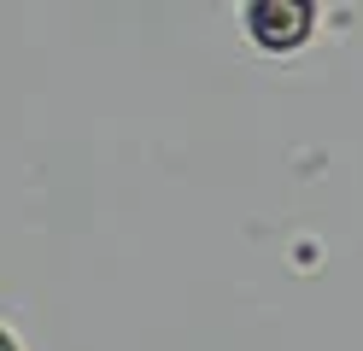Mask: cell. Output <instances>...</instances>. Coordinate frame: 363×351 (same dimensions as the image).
I'll return each instance as SVG.
<instances>
[{
	"instance_id": "1",
	"label": "cell",
	"mask_w": 363,
	"mask_h": 351,
	"mask_svg": "<svg viewBox=\"0 0 363 351\" xmlns=\"http://www.w3.org/2000/svg\"><path fill=\"white\" fill-rule=\"evenodd\" d=\"M323 30V12L311 0H246L240 6V35L258 47L264 59H293L305 53Z\"/></svg>"
},
{
	"instance_id": "2",
	"label": "cell",
	"mask_w": 363,
	"mask_h": 351,
	"mask_svg": "<svg viewBox=\"0 0 363 351\" xmlns=\"http://www.w3.org/2000/svg\"><path fill=\"white\" fill-rule=\"evenodd\" d=\"M0 351H30V345H24V334H18V322H12V316L0 322Z\"/></svg>"
}]
</instances>
